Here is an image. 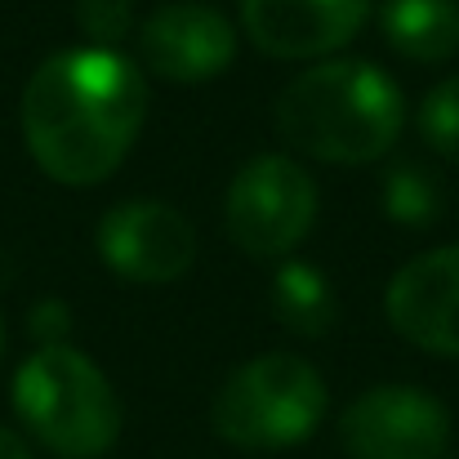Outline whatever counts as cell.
Listing matches in <instances>:
<instances>
[{
    "mask_svg": "<svg viewBox=\"0 0 459 459\" xmlns=\"http://www.w3.org/2000/svg\"><path fill=\"white\" fill-rule=\"evenodd\" d=\"M286 148L325 165H370L402 139L406 99L366 58H321L273 103Z\"/></svg>",
    "mask_w": 459,
    "mask_h": 459,
    "instance_id": "cell-2",
    "label": "cell"
},
{
    "mask_svg": "<svg viewBox=\"0 0 459 459\" xmlns=\"http://www.w3.org/2000/svg\"><path fill=\"white\" fill-rule=\"evenodd\" d=\"M379 201L388 210L393 223L402 228H433L446 196H442V178L424 165H393L384 174V187H379Z\"/></svg>",
    "mask_w": 459,
    "mask_h": 459,
    "instance_id": "cell-13",
    "label": "cell"
},
{
    "mask_svg": "<svg viewBox=\"0 0 459 459\" xmlns=\"http://www.w3.org/2000/svg\"><path fill=\"white\" fill-rule=\"evenodd\" d=\"M273 316L299 339L330 334L339 304H334V290H330L325 273L304 264V259H281L277 277H273Z\"/></svg>",
    "mask_w": 459,
    "mask_h": 459,
    "instance_id": "cell-12",
    "label": "cell"
},
{
    "mask_svg": "<svg viewBox=\"0 0 459 459\" xmlns=\"http://www.w3.org/2000/svg\"><path fill=\"white\" fill-rule=\"evenodd\" d=\"M13 411L58 459H99L121 437V397L112 379L72 343L36 348L18 366Z\"/></svg>",
    "mask_w": 459,
    "mask_h": 459,
    "instance_id": "cell-3",
    "label": "cell"
},
{
    "mask_svg": "<svg viewBox=\"0 0 459 459\" xmlns=\"http://www.w3.org/2000/svg\"><path fill=\"white\" fill-rule=\"evenodd\" d=\"M103 264L134 286H169L196 264V228L165 201H121L103 214Z\"/></svg>",
    "mask_w": 459,
    "mask_h": 459,
    "instance_id": "cell-7",
    "label": "cell"
},
{
    "mask_svg": "<svg viewBox=\"0 0 459 459\" xmlns=\"http://www.w3.org/2000/svg\"><path fill=\"white\" fill-rule=\"evenodd\" d=\"M348 459H442L451 446V411L411 384L366 388L339 415Z\"/></svg>",
    "mask_w": 459,
    "mask_h": 459,
    "instance_id": "cell-6",
    "label": "cell"
},
{
    "mask_svg": "<svg viewBox=\"0 0 459 459\" xmlns=\"http://www.w3.org/2000/svg\"><path fill=\"white\" fill-rule=\"evenodd\" d=\"M325 415V379L295 352H264L228 375L210 406V424L228 446L286 451L312 437Z\"/></svg>",
    "mask_w": 459,
    "mask_h": 459,
    "instance_id": "cell-4",
    "label": "cell"
},
{
    "mask_svg": "<svg viewBox=\"0 0 459 459\" xmlns=\"http://www.w3.org/2000/svg\"><path fill=\"white\" fill-rule=\"evenodd\" d=\"M76 22L99 49H117L134 27V0H76Z\"/></svg>",
    "mask_w": 459,
    "mask_h": 459,
    "instance_id": "cell-15",
    "label": "cell"
},
{
    "mask_svg": "<svg viewBox=\"0 0 459 459\" xmlns=\"http://www.w3.org/2000/svg\"><path fill=\"white\" fill-rule=\"evenodd\" d=\"M139 54L160 81L201 85L232 67L237 58V27L210 4H160L139 27Z\"/></svg>",
    "mask_w": 459,
    "mask_h": 459,
    "instance_id": "cell-8",
    "label": "cell"
},
{
    "mask_svg": "<svg viewBox=\"0 0 459 459\" xmlns=\"http://www.w3.org/2000/svg\"><path fill=\"white\" fill-rule=\"evenodd\" d=\"M379 27L388 49L411 63H446L459 54V0H388Z\"/></svg>",
    "mask_w": 459,
    "mask_h": 459,
    "instance_id": "cell-11",
    "label": "cell"
},
{
    "mask_svg": "<svg viewBox=\"0 0 459 459\" xmlns=\"http://www.w3.org/2000/svg\"><path fill=\"white\" fill-rule=\"evenodd\" d=\"M0 357H4V325H0Z\"/></svg>",
    "mask_w": 459,
    "mask_h": 459,
    "instance_id": "cell-18",
    "label": "cell"
},
{
    "mask_svg": "<svg viewBox=\"0 0 459 459\" xmlns=\"http://www.w3.org/2000/svg\"><path fill=\"white\" fill-rule=\"evenodd\" d=\"M393 330L437 357H459V246L411 259L384 295Z\"/></svg>",
    "mask_w": 459,
    "mask_h": 459,
    "instance_id": "cell-9",
    "label": "cell"
},
{
    "mask_svg": "<svg viewBox=\"0 0 459 459\" xmlns=\"http://www.w3.org/2000/svg\"><path fill=\"white\" fill-rule=\"evenodd\" d=\"M148 117V81L121 49H63L22 90L31 160L67 187H94L121 169Z\"/></svg>",
    "mask_w": 459,
    "mask_h": 459,
    "instance_id": "cell-1",
    "label": "cell"
},
{
    "mask_svg": "<svg viewBox=\"0 0 459 459\" xmlns=\"http://www.w3.org/2000/svg\"><path fill=\"white\" fill-rule=\"evenodd\" d=\"M0 459H31L27 442H22L13 429H4V424H0Z\"/></svg>",
    "mask_w": 459,
    "mask_h": 459,
    "instance_id": "cell-17",
    "label": "cell"
},
{
    "mask_svg": "<svg viewBox=\"0 0 459 459\" xmlns=\"http://www.w3.org/2000/svg\"><path fill=\"white\" fill-rule=\"evenodd\" d=\"M67 307L58 304V299H45V304H36L31 312V334L40 339V348H49V343H63V334H67Z\"/></svg>",
    "mask_w": 459,
    "mask_h": 459,
    "instance_id": "cell-16",
    "label": "cell"
},
{
    "mask_svg": "<svg viewBox=\"0 0 459 459\" xmlns=\"http://www.w3.org/2000/svg\"><path fill=\"white\" fill-rule=\"evenodd\" d=\"M223 223L232 246H241L250 259H286L316 223V183L295 156H255L228 187Z\"/></svg>",
    "mask_w": 459,
    "mask_h": 459,
    "instance_id": "cell-5",
    "label": "cell"
},
{
    "mask_svg": "<svg viewBox=\"0 0 459 459\" xmlns=\"http://www.w3.org/2000/svg\"><path fill=\"white\" fill-rule=\"evenodd\" d=\"M370 0H241V27L268 58H330L366 27Z\"/></svg>",
    "mask_w": 459,
    "mask_h": 459,
    "instance_id": "cell-10",
    "label": "cell"
},
{
    "mask_svg": "<svg viewBox=\"0 0 459 459\" xmlns=\"http://www.w3.org/2000/svg\"><path fill=\"white\" fill-rule=\"evenodd\" d=\"M420 134L433 152L459 160V76L433 85L420 103Z\"/></svg>",
    "mask_w": 459,
    "mask_h": 459,
    "instance_id": "cell-14",
    "label": "cell"
}]
</instances>
